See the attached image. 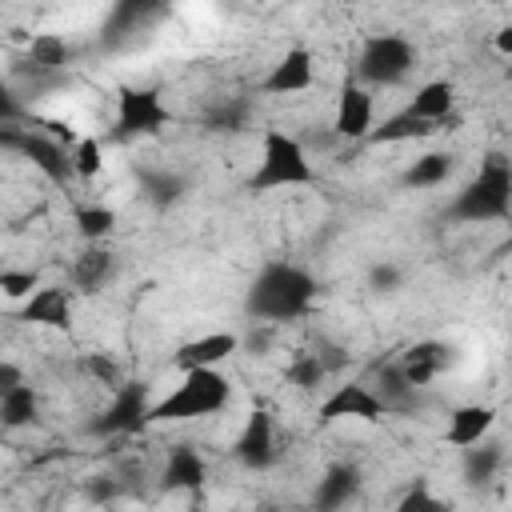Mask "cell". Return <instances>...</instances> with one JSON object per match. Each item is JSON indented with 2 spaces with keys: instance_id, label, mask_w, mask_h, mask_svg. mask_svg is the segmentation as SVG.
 <instances>
[{
  "instance_id": "603a6c76",
  "label": "cell",
  "mask_w": 512,
  "mask_h": 512,
  "mask_svg": "<svg viewBox=\"0 0 512 512\" xmlns=\"http://www.w3.org/2000/svg\"><path fill=\"white\" fill-rule=\"evenodd\" d=\"M460 452H464V480L468 484H488L504 468V444H496L488 436L468 444V448H460Z\"/></svg>"
},
{
  "instance_id": "d6a6232c",
  "label": "cell",
  "mask_w": 512,
  "mask_h": 512,
  "mask_svg": "<svg viewBox=\"0 0 512 512\" xmlns=\"http://www.w3.org/2000/svg\"><path fill=\"white\" fill-rule=\"evenodd\" d=\"M400 512H444V504L428 492V484H424V480H416V484L400 496Z\"/></svg>"
},
{
  "instance_id": "f1b7e54d",
  "label": "cell",
  "mask_w": 512,
  "mask_h": 512,
  "mask_svg": "<svg viewBox=\"0 0 512 512\" xmlns=\"http://www.w3.org/2000/svg\"><path fill=\"white\" fill-rule=\"evenodd\" d=\"M324 376H328V364H324L316 352H300V356H292V364L284 368V380H288L292 388H300V392L320 388Z\"/></svg>"
},
{
  "instance_id": "d6986e66",
  "label": "cell",
  "mask_w": 512,
  "mask_h": 512,
  "mask_svg": "<svg viewBox=\"0 0 512 512\" xmlns=\"http://www.w3.org/2000/svg\"><path fill=\"white\" fill-rule=\"evenodd\" d=\"M404 112H412V116H420V120H428V124L440 128V120H448L456 112V84L452 80H428V84H420Z\"/></svg>"
},
{
  "instance_id": "5bb4252c",
  "label": "cell",
  "mask_w": 512,
  "mask_h": 512,
  "mask_svg": "<svg viewBox=\"0 0 512 512\" xmlns=\"http://www.w3.org/2000/svg\"><path fill=\"white\" fill-rule=\"evenodd\" d=\"M240 348V336L236 332H204L196 340H184L176 352H172V368L176 372H188V368H216L224 364L228 356H236Z\"/></svg>"
},
{
  "instance_id": "6da1fadb",
  "label": "cell",
  "mask_w": 512,
  "mask_h": 512,
  "mask_svg": "<svg viewBox=\"0 0 512 512\" xmlns=\"http://www.w3.org/2000/svg\"><path fill=\"white\" fill-rule=\"evenodd\" d=\"M320 296V284L308 268L300 264H288V260H268L256 280L248 284V296H244V308L256 316V320H268V324H288V320H300L312 312Z\"/></svg>"
},
{
  "instance_id": "e0dca14e",
  "label": "cell",
  "mask_w": 512,
  "mask_h": 512,
  "mask_svg": "<svg viewBox=\"0 0 512 512\" xmlns=\"http://www.w3.org/2000/svg\"><path fill=\"white\" fill-rule=\"evenodd\" d=\"M116 272V252L104 248V240H92L84 244V252L72 260V284L80 292H100Z\"/></svg>"
},
{
  "instance_id": "7c38bea8",
  "label": "cell",
  "mask_w": 512,
  "mask_h": 512,
  "mask_svg": "<svg viewBox=\"0 0 512 512\" xmlns=\"http://www.w3.org/2000/svg\"><path fill=\"white\" fill-rule=\"evenodd\" d=\"M376 124V108H372V92L364 84H344L340 88V100H336V120H332V132L340 140H352L360 144L368 136V128Z\"/></svg>"
},
{
  "instance_id": "8d00e7d4",
  "label": "cell",
  "mask_w": 512,
  "mask_h": 512,
  "mask_svg": "<svg viewBox=\"0 0 512 512\" xmlns=\"http://www.w3.org/2000/svg\"><path fill=\"white\" fill-rule=\"evenodd\" d=\"M16 116H20V104H16V100H12V92L0 84V128H4V124H12Z\"/></svg>"
},
{
  "instance_id": "9c48e42d",
  "label": "cell",
  "mask_w": 512,
  "mask_h": 512,
  "mask_svg": "<svg viewBox=\"0 0 512 512\" xmlns=\"http://www.w3.org/2000/svg\"><path fill=\"white\" fill-rule=\"evenodd\" d=\"M232 456L248 472H268L276 464L280 448H276V420H272V412H264V408L248 412V420H244V428H240V436L232 444Z\"/></svg>"
},
{
  "instance_id": "4fadbf2b",
  "label": "cell",
  "mask_w": 512,
  "mask_h": 512,
  "mask_svg": "<svg viewBox=\"0 0 512 512\" xmlns=\"http://www.w3.org/2000/svg\"><path fill=\"white\" fill-rule=\"evenodd\" d=\"M20 320H24V324H36V328L68 332V328H72V292L60 288V284H40V288L24 300Z\"/></svg>"
},
{
  "instance_id": "52a82bcc",
  "label": "cell",
  "mask_w": 512,
  "mask_h": 512,
  "mask_svg": "<svg viewBox=\"0 0 512 512\" xmlns=\"http://www.w3.org/2000/svg\"><path fill=\"white\" fill-rule=\"evenodd\" d=\"M0 144L4 148H16L24 160H32V168H40L52 184H68L76 172H72V156L64 152L60 140L44 136V132H28V128H12L4 124L0 128Z\"/></svg>"
},
{
  "instance_id": "8992f818",
  "label": "cell",
  "mask_w": 512,
  "mask_h": 512,
  "mask_svg": "<svg viewBox=\"0 0 512 512\" xmlns=\"http://www.w3.org/2000/svg\"><path fill=\"white\" fill-rule=\"evenodd\" d=\"M172 120L164 96L156 88H136L124 84L116 92V120H112V140H140V136H156L164 124Z\"/></svg>"
},
{
  "instance_id": "4dcf8cb0",
  "label": "cell",
  "mask_w": 512,
  "mask_h": 512,
  "mask_svg": "<svg viewBox=\"0 0 512 512\" xmlns=\"http://www.w3.org/2000/svg\"><path fill=\"white\" fill-rule=\"evenodd\" d=\"M100 168H104V148H100V140L80 136V140H76V152H72V172H76L80 180H92Z\"/></svg>"
},
{
  "instance_id": "30bf717a",
  "label": "cell",
  "mask_w": 512,
  "mask_h": 512,
  "mask_svg": "<svg viewBox=\"0 0 512 512\" xmlns=\"http://www.w3.org/2000/svg\"><path fill=\"white\" fill-rule=\"evenodd\" d=\"M312 80H316V60L304 44H296L268 68V76L260 80V92L264 96H296V92H308Z\"/></svg>"
},
{
  "instance_id": "f35d334b",
  "label": "cell",
  "mask_w": 512,
  "mask_h": 512,
  "mask_svg": "<svg viewBox=\"0 0 512 512\" xmlns=\"http://www.w3.org/2000/svg\"><path fill=\"white\" fill-rule=\"evenodd\" d=\"M492 4H508V0H492Z\"/></svg>"
},
{
  "instance_id": "1f68e13d",
  "label": "cell",
  "mask_w": 512,
  "mask_h": 512,
  "mask_svg": "<svg viewBox=\"0 0 512 512\" xmlns=\"http://www.w3.org/2000/svg\"><path fill=\"white\" fill-rule=\"evenodd\" d=\"M144 192H148L156 204H172V200H180L184 180H180V176H168V172H148V176H144Z\"/></svg>"
},
{
  "instance_id": "4316f807",
  "label": "cell",
  "mask_w": 512,
  "mask_h": 512,
  "mask_svg": "<svg viewBox=\"0 0 512 512\" xmlns=\"http://www.w3.org/2000/svg\"><path fill=\"white\" fill-rule=\"evenodd\" d=\"M164 4H168V0H112V12H108L104 32H108V36H120V32L144 24L148 16H156Z\"/></svg>"
},
{
  "instance_id": "e575fe53",
  "label": "cell",
  "mask_w": 512,
  "mask_h": 512,
  "mask_svg": "<svg viewBox=\"0 0 512 512\" xmlns=\"http://www.w3.org/2000/svg\"><path fill=\"white\" fill-rule=\"evenodd\" d=\"M88 372H92L100 384H108V388H120V368H116L108 356H100V352H96V356H88Z\"/></svg>"
},
{
  "instance_id": "83f0119b",
  "label": "cell",
  "mask_w": 512,
  "mask_h": 512,
  "mask_svg": "<svg viewBox=\"0 0 512 512\" xmlns=\"http://www.w3.org/2000/svg\"><path fill=\"white\" fill-rule=\"evenodd\" d=\"M76 232L84 236V244L108 240L116 232V212L108 204H84V208H76Z\"/></svg>"
},
{
  "instance_id": "836d02e7",
  "label": "cell",
  "mask_w": 512,
  "mask_h": 512,
  "mask_svg": "<svg viewBox=\"0 0 512 512\" xmlns=\"http://www.w3.org/2000/svg\"><path fill=\"white\" fill-rule=\"evenodd\" d=\"M400 280H404L400 268L388 264V260H384V264H372V272H368V288H376V292H396Z\"/></svg>"
},
{
  "instance_id": "9a60e30c",
  "label": "cell",
  "mask_w": 512,
  "mask_h": 512,
  "mask_svg": "<svg viewBox=\"0 0 512 512\" xmlns=\"http://www.w3.org/2000/svg\"><path fill=\"white\" fill-rule=\"evenodd\" d=\"M208 480V464L192 444H176L164 456V472H160V488L164 492H196Z\"/></svg>"
},
{
  "instance_id": "277c9868",
  "label": "cell",
  "mask_w": 512,
  "mask_h": 512,
  "mask_svg": "<svg viewBox=\"0 0 512 512\" xmlns=\"http://www.w3.org/2000/svg\"><path fill=\"white\" fill-rule=\"evenodd\" d=\"M508 208H512V168L504 156H488L480 172L456 192L448 216L464 224H488V220H508Z\"/></svg>"
},
{
  "instance_id": "8fae6325",
  "label": "cell",
  "mask_w": 512,
  "mask_h": 512,
  "mask_svg": "<svg viewBox=\"0 0 512 512\" xmlns=\"http://www.w3.org/2000/svg\"><path fill=\"white\" fill-rule=\"evenodd\" d=\"M144 412H148V392L144 384H120L116 400L100 412V420L92 424L100 436H132L144 428Z\"/></svg>"
},
{
  "instance_id": "ffe728a7",
  "label": "cell",
  "mask_w": 512,
  "mask_h": 512,
  "mask_svg": "<svg viewBox=\"0 0 512 512\" xmlns=\"http://www.w3.org/2000/svg\"><path fill=\"white\" fill-rule=\"evenodd\" d=\"M356 488H360V468L340 460V464H328L324 468L312 500H316V508H344L356 496Z\"/></svg>"
},
{
  "instance_id": "f546056e",
  "label": "cell",
  "mask_w": 512,
  "mask_h": 512,
  "mask_svg": "<svg viewBox=\"0 0 512 512\" xmlns=\"http://www.w3.org/2000/svg\"><path fill=\"white\" fill-rule=\"evenodd\" d=\"M36 288H40L36 268H4L0 272V296H8V300H28Z\"/></svg>"
},
{
  "instance_id": "44dd1931",
  "label": "cell",
  "mask_w": 512,
  "mask_h": 512,
  "mask_svg": "<svg viewBox=\"0 0 512 512\" xmlns=\"http://www.w3.org/2000/svg\"><path fill=\"white\" fill-rule=\"evenodd\" d=\"M432 132H436V124H428V120H420L412 112H396V116L372 124L364 140L368 144H404V140H428Z\"/></svg>"
},
{
  "instance_id": "484cf974",
  "label": "cell",
  "mask_w": 512,
  "mask_h": 512,
  "mask_svg": "<svg viewBox=\"0 0 512 512\" xmlns=\"http://www.w3.org/2000/svg\"><path fill=\"white\" fill-rule=\"evenodd\" d=\"M68 56H72V48H68V40L60 32H36L28 40V64L36 72H56V68L68 64Z\"/></svg>"
},
{
  "instance_id": "74e56055",
  "label": "cell",
  "mask_w": 512,
  "mask_h": 512,
  "mask_svg": "<svg viewBox=\"0 0 512 512\" xmlns=\"http://www.w3.org/2000/svg\"><path fill=\"white\" fill-rule=\"evenodd\" d=\"M496 52L500 56H512V24H500L496 28Z\"/></svg>"
},
{
  "instance_id": "d590c367",
  "label": "cell",
  "mask_w": 512,
  "mask_h": 512,
  "mask_svg": "<svg viewBox=\"0 0 512 512\" xmlns=\"http://www.w3.org/2000/svg\"><path fill=\"white\" fill-rule=\"evenodd\" d=\"M20 380H24L20 364H12V360H0V396H4V392H12Z\"/></svg>"
},
{
  "instance_id": "ba28073f",
  "label": "cell",
  "mask_w": 512,
  "mask_h": 512,
  "mask_svg": "<svg viewBox=\"0 0 512 512\" xmlns=\"http://www.w3.org/2000/svg\"><path fill=\"white\" fill-rule=\"evenodd\" d=\"M320 424H340V420H360V424H380L384 416H392L384 408V400L376 396L372 384H336L324 400H320Z\"/></svg>"
},
{
  "instance_id": "5b68a950",
  "label": "cell",
  "mask_w": 512,
  "mask_h": 512,
  "mask_svg": "<svg viewBox=\"0 0 512 512\" xmlns=\"http://www.w3.org/2000/svg\"><path fill=\"white\" fill-rule=\"evenodd\" d=\"M412 68H416V44L408 36H396V32L368 36L360 56H356V76L364 84H376V88H392V84L408 80Z\"/></svg>"
},
{
  "instance_id": "2e32d148",
  "label": "cell",
  "mask_w": 512,
  "mask_h": 512,
  "mask_svg": "<svg viewBox=\"0 0 512 512\" xmlns=\"http://www.w3.org/2000/svg\"><path fill=\"white\" fill-rule=\"evenodd\" d=\"M396 364H400V372L408 376V384L420 392V388H428V384L448 368V344H440V340H416Z\"/></svg>"
},
{
  "instance_id": "d4e9b609",
  "label": "cell",
  "mask_w": 512,
  "mask_h": 512,
  "mask_svg": "<svg viewBox=\"0 0 512 512\" xmlns=\"http://www.w3.org/2000/svg\"><path fill=\"white\" fill-rule=\"evenodd\" d=\"M452 168H456V156L452 152H424V156H416L408 164L404 184L408 188H440L452 176Z\"/></svg>"
},
{
  "instance_id": "7a4b0ae2",
  "label": "cell",
  "mask_w": 512,
  "mask_h": 512,
  "mask_svg": "<svg viewBox=\"0 0 512 512\" xmlns=\"http://www.w3.org/2000/svg\"><path fill=\"white\" fill-rule=\"evenodd\" d=\"M228 400H232V380L220 368H188V372H180V384L168 396L148 400L144 428H152V424L204 420V416L224 412Z\"/></svg>"
},
{
  "instance_id": "7402d4cb",
  "label": "cell",
  "mask_w": 512,
  "mask_h": 512,
  "mask_svg": "<svg viewBox=\"0 0 512 512\" xmlns=\"http://www.w3.org/2000/svg\"><path fill=\"white\" fill-rule=\"evenodd\" d=\"M36 416H40V392L28 380H20L12 392L0 396V428L16 432V428L36 424Z\"/></svg>"
},
{
  "instance_id": "cb8c5ba5",
  "label": "cell",
  "mask_w": 512,
  "mask_h": 512,
  "mask_svg": "<svg viewBox=\"0 0 512 512\" xmlns=\"http://www.w3.org/2000/svg\"><path fill=\"white\" fill-rule=\"evenodd\" d=\"M376 396L384 400V408L396 416V412H408V408H416V388L408 384V376L400 372V364L392 360V364H380V372H376Z\"/></svg>"
},
{
  "instance_id": "3957f363",
  "label": "cell",
  "mask_w": 512,
  "mask_h": 512,
  "mask_svg": "<svg viewBox=\"0 0 512 512\" xmlns=\"http://www.w3.org/2000/svg\"><path fill=\"white\" fill-rule=\"evenodd\" d=\"M312 180H316V168H312L308 148L284 128H264L260 160H256L244 188L252 196H264V192H276V188H304Z\"/></svg>"
},
{
  "instance_id": "ac0fdd59",
  "label": "cell",
  "mask_w": 512,
  "mask_h": 512,
  "mask_svg": "<svg viewBox=\"0 0 512 512\" xmlns=\"http://www.w3.org/2000/svg\"><path fill=\"white\" fill-rule=\"evenodd\" d=\"M496 424V408L492 404H460L452 416H448V428H444V440L452 448H468L476 440H484Z\"/></svg>"
}]
</instances>
